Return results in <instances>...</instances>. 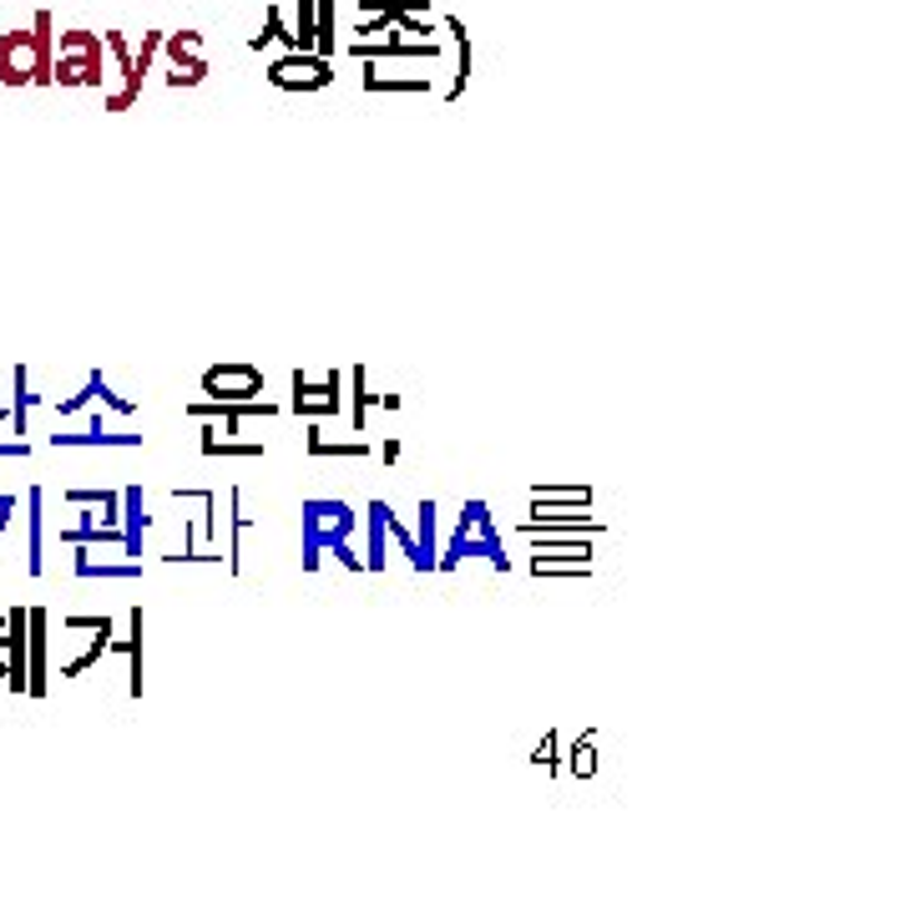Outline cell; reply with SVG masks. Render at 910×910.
I'll return each mask as SVG.
<instances>
[{
    "mask_svg": "<svg viewBox=\"0 0 910 910\" xmlns=\"http://www.w3.org/2000/svg\"><path fill=\"white\" fill-rule=\"evenodd\" d=\"M304 571H319V557L334 551L344 561V571H364V557L350 551V537L360 527L350 501H334V496H309L304 501Z\"/></svg>",
    "mask_w": 910,
    "mask_h": 910,
    "instance_id": "6da1fadb",
    "label": "cell"
},
{
    "mask_svg": "<svg viewBox=\"0 0 910 910\" xmlns=\"http://www.w3.org/2000/svg\"><path fill=\"white\" fill-rule=\"evenodd\" d=\"M51 51L56 21L51 11H36L31 26L0 36V87H51Z\"/></svg>",
    "mask_w": 910,
    "mask_h": 910,
    "instance_id": "7a4b0ae2",
    "label": "cell"
},
{
    "mask_svg": "<svg viewBox=\"0 0 910 910\" xmlns=\"http://www.w3.org/2000/svg\"><path fill=\"white\" fill-rule=\"evenodd\" d=\"M466 557H486L496 571H511V557H506V541L496 531V516L486 501H466L461 516H456V531H450L446 551L436 557V571H456Z\"/></svg>",
    "mask_w": 910,
    "mask_h": 910,
    "instance_id": "3957f363",
    "label": "cell"
},
{
    "mask_svg": "<svg viewBox=\"0 0 910 910\" xmlns=\"http://www.w3.org/2000/svg\"><path fill=\"white\" fill-rule=\"evenodd\" d=\"M107 81V61H101V36L97 31H61L51 51V87H97Z\"/></svg>",
    "mask_w": 910,
    "mask_h": 910,
    "instance_id": "277c9868",
    "label": "cell"
},
{
    "mask_svg": "<svg viewBox=\"0 0 910 910\" xmlns=\"http://www.w3.org/2000/svg\"><path fill=\"white\" fill-rule=\"evenodd\" d=\"M264 77H268V87H278V91H324L334 81V61L319 51H288V56H278V61H268Z\"/></svg>",
    "mask_w": 910,
    "mask_h": 910,
    "instance_id": "5b68a950",
    "label": "cell"
},
{
    "mask_svg": "<svg viewBox=\"0 0 910 910\" xmlns=\"http://www.w3.org/2000/svg\"><path fill=\"white\" fill-rule=\"evenodd\" d=\"M288 390H294V415L304 420H330L344 410V370H330L324 380H309L304 370H294Z\"/></svg>",
    "mask_w": 910,
    "mask_h": 910,
    "instance_id": "8992f818",
    "label": "cell"
},
{
    "mask_svg": "<svg viewBox=\"0 0 910 910\" xmlns=\"http://www.w3.org/2000/svg\"><path fill=\"white\" fill-rule=\"evenodd\" d=\"M101 51L117 61V87L101 97V107L107 111H133L137 101H143V71H137V61H133V41L121 31H101Z\"/></svg>",
    "mask_w": 910,
    "mask_h": 910,
    "instance_id": "52a82bcc",
    "label": "cell"
},
{
    "mask_svg": "<svg viewBox=\"0 0 910 910\" xmlns=\"http://www.w3.org/2000/svg\"><path fill=\"white\" fill-rule=\"evenodd\" d=\"M203 395L208 400H258L264 395V370L248 360H228L203 370Z\"/></svg>",
    "mask_w": 910,
    "mask_h": 910,
    "instance_id": "ba28073f",
    "label": "cell"
},
{
    "mask_svg": "<svg viewBox=\"0 0 910 910\" xmlns=\"http://www.w3.org/2000/svg\"><path fill=\"white\" fill-rule=\"evenodd\" d=\"M593 506H561V501H531V511H527V521H521V537L527 531H587V537H603V521L597 516H587Z\"/></svg>",
    "mask_w": 910,
    "mask_h": 910,
    "instance_id": "9c48e42d",
    "label": "cell"
},
{
    "mask_svg": "<svg viewBox=\"0 0 910 910\" xmlns=\"http://www.w3.org/2000/svg\"><path fill=\"white\" fill-rule=\"evenodd\" d=\"M187 415L193 420H223V436H238V425L243 420H278V405L274 400H193L187 405Z\"/></svg>",
    "mask_w": 910,
    "mask_h": 910,
    "instance_id": "30bf717a",
    "label": "cell"
},
{
    "mask_svg": "<svg viewBox=\"0 0 910 910\" xmlns=\"http://www.w3.org/2000/svg\"><path fill=\"white\" fill-rule=\"evenodd\" d=\"M0 653H6V688L21 698L26 693V607H11V613H6Z\"/></svg>",
    "mask_w": 910,
    "mask_h": 910,
    "instance_id": "8fae6325",
    "label": "cell"
},
{
    "mask_svg": "<svg viewBox=\"0 0 910 910\" xmlns=\"http://www.w3.org/2000/svg\"><path fill=\"white\" fill-rule=\"evenodd\" d=\"M26 698H46V613L26 607Z\"/></svg>",
    "mask_w": 910,
    "mask_h": 910,
    "instance_id": "7c38bea8",
    "label": "cell"
},
{
    "mask_svg": "<svg viewBox=\"0 0 910 910\" xmlns=\"http://www.w3.org/2000/svg\"><path fill=\"white\" fill-rule=\"evenodd\" d=\"M531 577H593V547H537Z\"/></svg>",
    "mask_w": 910,
    "mask_h": 910,
    "instance_id": "4fadbf2b",
    "label": "cell"
},
{
    "mask_svg": "<svg viewBox=\"0 0 910 910\" xmlns=\"http://www.w3.org/2000/svg\"><path fill=\"white\" fill-rule=\"evenodd\" d=\"M147 527H153V516L143 506V486H121V551H127V561H143Z\"/></svg>",
    "mask_w": 910,
    "mask_h": 910,
    "instance_id": "5bb4252c",
    "label": "cell"
},
{
    "mask_svg": "<svg viewBox=\"0 0 910 910\" xmlns=\"http://www.w3.org/2000/svg\"><path fill=\"white\" fill-rule=\"evenodd\" d=\"M304 456L309 461H334V456H350V461H364L370 456V440H324V430H319V420H309L304 430Z\"/></svg>",
    "mask_w": 910,
    "mask_h": 910,
    "instance_id": "9a60e30c",
    "label": "cell"
},
{
    "mask_svg": "<svg viewBox=\"0 0 910 910\" xmlns=\"http://www.w3.org/2000/svg\"><path fill=\"white\" fill-rule=\"evenodd\" d=\"M26 511H31V516H26V571H31V577H41V571H46V557H41V551H46L41 486H31V496H26Z\"/></svg>",
    "mask_w": 910,
    "mask_h": 910,
    "instance_id": "2e32d148",
    "label": "cell"
},
{
    "mask_svg": "<svg viewBox=\"0 0 910 910\" xmlns=\"http://www.w3.org/2000/svg\"><path fill=\"white\" fill-rule=\"evenodd\" d=\"M364 91H410V97L425 91L430 97V71L405 77V71H380V61H364Z\"/></svg>",
    "mask_w": 910,
    "mask_h": 910,
    "instance_id": "e0dca14e",
    "label": "cell"
},
{
    "mask_svg": "<svg viewBox=\"0 0 910 910\" xmlns=\"http://www.w3.org/2000/svg\"><path fill=\"white\" fill-rule=\"evenodd\" d=\"M107 653H121V658L133 663V683H127V693H133V698H143V607H133V633L111 637Z\"/></svg>",
    "mask_w": 910,
    "mask_h": 910,
    "instance_id": "ac0fdd59",
    "label": "cell"
},
{
    "mask_svg": "<svg viewBox=\"0 0 910 910\" xmlns=\"http://www.w3.org/2000/svg\"><path fill=\"white\" fill-rule=\"evenodd\" d=\"M77 577L81 581H137L143 577V561H97L87 557V547H77Z\"/></svg>",
    "mask_w": 910,
    "mask_h": 910,
    "instance_id": "d6986e66",
    "label": "cell"
},
{
    "mask_svg": "<svg viewBox=\"0 0 910 910\" xmlns=\"http://www.w3.org/2000/svg\"><path fill=\"white\" fill-rule=\"evenodd\" d=\"M350 430L354 436H364V425H370V405H380V395H370V370L364 364H354L350 370Z\"/></svg>",
    "mask_w": 910,
    "mask_h": 910,
    "instance_id": "ffe728a7",
    "label": "cell"
},
{
    "mask_svg": "<svg viewBox=\"0 0 910 910\" xmlns=\"http://www.w3.org/2000/svg\"><path fill=\"white\" fill-rule=\"evenodd\" d=\"M415 547H420V571H436V501L420 496V511H415Z\"/></svg>",
    "mask_w": 910,
    "mask_h": 910,
    "instance_id": "44dd1931",
    "label": "cell"
},
{
    "mask_svg": "<svg viewBox=\"0 0 910 910\" xmlns=\"http://www.w3.org/2000/svg\"><path fill=\"white\" fill-rule=\"evenodd\" d=\"M446 31L456 36V81H450L446 101H456L466 91V81H471V36H466V21H456V16H446Z\"/></svg>",
    "mask_w": 910,
    "mask_h": 910,
    "instance_id": "7402d4cb",
    "label": "cell"
},
{
    "mask_svg": "<svg viewBox=\"0 0 910 910\" xmlns=\"http://www.w3.org/2000/svg\"><path fill=\"white\" fill-rule=\"evenodd\" d=\"M203 456H208V461H218V456L258 461V456H264V446H258V440H228V436L218 440V430H203Z\"/></svg>",
    "mask_w": 910,
    "mask_h": 910,
    "instance_id": "603a6c76",
    "label": "cell"
},
{
    "mask_svg": "<svg viewBox=\"0 0 910 910\" xmlns=\"http://www.w3.org/2000/svg\"><path fill=\"white\" fill-rule=\"evenodd\" d=\"M51 446L61 450V446H143V436H111V430H101V415H91V425H87V436H51Z\"/></svg>",
    "mask_w": 910,
    "mask_h": 910,
    "instance_id": "cb8c5ba5",
    "label": "cell"
},
{
    "mask_svg": "<svg viewBox=\"0 0 910 910\" xmlns=\"http://www.w3.org/2000/svg\"><path fill=\"white\" fill-rule=\"evenodd\" d=\"M314 51L330 56L340 51V31H334V0H314Z\"/></svg>",
    "mask_w": 910,
    "mask_h": 910,
    "instance_id": "d4e9b609",
    "label": "cell"
},
{
    "mask_svg": "<svg viewBox=\"0 0 910 910\" xmlns=\"http://www.w3.org/2000/svg\"><path fill=\"white\" fill-rule=\"evenodd\" d=\"M11 390H16V400H11V430H16V440H26V410L36 405V395H31V374H26V364H16V370H11Z\"/></svg>",
    "mask_w": 910,
    "mask_h": 910,
    "instance_id": "484cf974",
    "label": "cell"
},
{
    "mask_svg": "<svg viewBox=\"0 0 910 910\" xmlns=\"http://www.w3.org/2000/svg\"><path fill=\"white\" fill-rule=\"evenodd\" d=\"M163 51L173 67H187V61H203V31H167Z\"/></svg>",
    "mask_w": 910,
    "mask_h": 910,
    "instance_id": "4316f807",
    "label": "cell"
},
{
    "mask_svg": "<svg viewBox=\"0 0 910 910\" xmlns=\"http://www.w3.org/2000/svg\"><path fill=\"white\" fill-rule=\"evenodd\" d=\"M364 521H370V551H364V571H384V501L364 506Z\"/></svg>",
    "mask_w": 910,
    "mask_h": 910,
    "instance_id": "83f0119b",
    "label": "cell"
},
{
    "mask_svg": "<svg viewBox=\"0 0 910 910\" xmlns=\"http://www.w3.org/2000/svg\"><path fill=\"white\" fill-rule=\"evenodd\" d=\"M228 501H233V531H228V571H233V577H238V571H243V537H248V527H253V521H248V516H243V496H238V491H233Z\"/></svg>",
    "mask_w": 910,
    "mask_h": 910,
    "instance_id": "f1b7e54d",
    "label": "cell"
},
{
    "mask_svg": "<svg viewBox=\"0 0 910 910\" xmlns=\"http://www.w3.org/2000/svg\"><path fill=\"white\" fill-rule=\"evenodd\" d=\"M531 501H561V506H593L597 491L593 486H531Z\"/></svg>",
    "mask_w": 910,
    "mask_h": 910,
    "instance_id": "f546056e",
    "label": "cell"
},
{
    "mask_svg": "<svg viewBox=\"0 0 910 910\" xmlns=\"http://www.w3.org/2000/svg\"><path fill=\"white\" fill-rule=\"evenodd\" d=\"M274 41H284L288 46V51H294V31H288V21H284V11H278V6H268V11H264V31H258V36H253V51H264V46H274Z\"/></svg>",
    "mask_w": 910,
    "mask_h": 910,
    "instance_id": "4dcf8cb0",
    "label": "cell"
},
{
    "mask_svg": "<svg viewBox=\"0 0 910 910\" xmlns=\"http://www.w3.org/2000/svg\"><path fill=\"white\" fill-rule=\"evenodd\" d=\"M107 643H111V633H97V637L87 643V653H81V658H71L67 668H61V678H81L87 668H97V663L107 658Z\"/></svg>",
    "mask_w": 910,
    "mask_h": 910,
    "instance_id": "1f68e13d",
    "label": "cell"
},
{
    "mask_svg": "<svg viewBox=\"0 0 910 910\" xmlns=\"http://www.w3.org/2000/svg\"><path fill=\"white\" fill-rule=\"evenodd\" d=\"M87 380H91V400H101V405H107V410H117V415H133V410H137V400L117 395V390H111V384L101 380V370H91Z\"/></svg>",
    "mask_w": 910,
    "mask_h": 910,
    "instance_id": "d6a6232c",
    "label": "cell"
},
{
    "mask_svg": "<svg viewBox=\"0 0 910 910\" xmlns=\"http://www.w3.org/2000/svg\"><path fill=\"white\" fill-rule=\"evenodd\" d=\"M571 774L577 779H593L597 774V734H581L571 744Z\"/></svg>",
    "mask_w": 910,
    "mask_h": 910,
    "instance_id": "836d02e7",
    "label": "cell"
},
{
    "mask_svg": "<svg viewBox=\"0 0 910 910\" xmlns=\"http://www.w3.org/2000/svg\"><path fill=\"white\" fill-rule=\"evenodd\" d=\"M294 51H314V0L294 6Z\"/></svg>",
    "mask_w": 910,
    "mask_h": 910,
    "instance_id": "e575fe53",
    "label": "cell"
},
{
    "mask_svg": "<svg viewBox=\"0 0 910 910\" xmlns=\"http://www.w3.org/2000/svg\"><path fill=\"white\" fill-rule=\"evenodd\" d=\"M384 531H390V537L400 541V551H405V557H410V567L420 571V547H415V531H405V527H400V521H395V511H390V501H384Z\"/></svg>",
    "mask_w": 910,
    "mask_h": 910,
    "instance_id": "d590c367",
    "label": "cell"
},
{
    "mask_svg": "<svg viewBox=\"0 0 910 910\" xmlns=\"http://www.w3.org/2000/svg\"><path fill=\"white\" fill-rule=\"evenodd\" d=\"M531 764H537V769H547V774H557V769H561V744H557V728H547V734H541V744L531 748Z\"/></svg>",
    "mask_w": 910,
    "mask_h": 910,
    "instance_id": "8d00e7d4",
    "label": "cell"
},
{
    "mask_svg": "<svg viewBox=\"0 0 910 910\" xmlns=\"http://www.w3.org/2000/svg\"><path fill=\"white\" fill-rule=\"evenodd\" d=\"M208 81V61H187V67H173L167 71V87L183 91V87H203Z\"/></svg>",
    "mask_w": 910,
    "mask_h": 910,
    "instance_id": "74e56055",
    "label": "cell"
},
{
    "mask_svg": "<svg viewBox=\"0 0 910 910\" xmlns=\"http://www.w3.org/2000/svg\"><path fill=\"white\" fill-rule=\"evenodd\" d=\"M67 627H71V633H111V617H77V613H71Z\"/></svg>",
    "mask_w": 910,
    "mask_h": 910,
    "instance_id": "f35d334b",
    "label": "cell"
},
{
    "mask_svg": "<svg viewBox=\"0 0 910 910\" xmlns=\"http://www.w3.org/2000/svg\"><path fill=\"white\" fill-rule=\"evenodd\" d=\"M31 456V440H0V461H26Z\"/></svg>",
    "mask_w": 910,
    "mask_h": 910,
    "instance_id": "ab89813d",
    "label": "cell"
},
{
    "mask_svg": "<svg viewBox=\"0 0 910 910\" xmlns=\"http://www.w3.org/2000/svg\"><path fill=\"white\" fill-rule=\"evenodd\" d=\"M395 461H400V440L390 436V440H384V466H395Z\"/></svg>",
    "mask_w": 910,
    "mask_h": 910,
    "instance_id": "60d3db41",
    "label": "cell"
},
{
    "mask_svg": "<svg viewBox=\"0 0 910 910\" xmlns=\"http://www.w3.org/2000/svg\"><path fill=\"white\" fill-rule=\"evenodd\" d=\"M16 506H21V501H16ZM16 506H0V537L11 531V516H16Z\"/></svg>",
    "mask_w": 910,
    "mask_h": 910,
    "instance_id": "b9f144b4",
    "label": "cell"
},
{
    "mask_svg": "<svg viewBox=\"0 0 910 910\" xmlns=\"http://www.w3.org/2000/svg\"><path fill=\"white\" fill-rule=\"evenodd\" d=\"M0 506H16V496H11V491H0Z\"/></svg>",
    "mask_w": 910,
    "mask_h": 910,
    "instance_id": "7bdbcfd3",
    "label": "cell"
},
{
    "mask_svg": "<svg viewBox=\"0 0 910 910\" xmlns=\"http://www.w3.org/2000/svg\"><path fill=\"white\" fill-rule=\"evenodd\" d=\"M0 420H11V410H6V405H0Z\"/></svg>",
    "mask_w": 910,
    "mask_h": 910,
    "instance_id": "ee69618b",
    "label": "cell"
}]
</instances>
